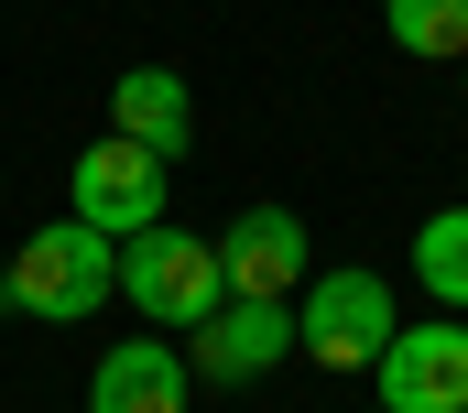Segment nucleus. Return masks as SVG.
<instances>
[{
	"label": "nucleus",
	"mask_w": 468,
	"mask_h": 413,
	"mask_svg": "<svg viewBox=\"0 0 468 413\" xmlns=\"http://www.w3.org/2000/svg\"><path fill=\"white\" fill-rule=\"evenodd\" d=\"M120 294L153 315V326H207L218 315V239H197V228H142V239H120Z\"/></svg>",
	"instance_id": "obj_3"
},
{
	"label": "nucleus",
	"mask_w": 468,
	"mask_h": 413,
	"mask_svg": "<svg viewBox=\"0 0 468 413\" xmlns=\"http://www.w3.org/2000/svg\"><path fill=\"white\" fill-rule=\"evenodd\" d=\"M66 217L77 228H99V239H142V228H164V164L142 153V142H88L77 164H66Z\"/></svg>",
	"instance_id": "obj_4"
},
{
	"label": "nucleus",
	"mask_w": 468,
	"mask_h": 413,
	"mask_svg": "<svg viewBox=\"0 0 468 413\" xmlns=\"http://www.w3.org/2000/svg\"><path fill=\"white\" fill-rule=\"evenodd\" d=\"M414 283H425L436 305L468 315V206H436V217L414 228Z\"/></svg>",
	"instance_id": "obj_11"
},
{
	"label": "nucleus",
	"mask_w": 468,
	"mask_h": 413,
	"mask_svg": "<svg viewBox=\"0 0 468 413\" xmlns=\"http://www.w3.org/2000/svg\"><path fill=\"white\" fill-rule=\"evenodd\" d=\"M458 66H468V55H458Z\"/></svg>",
	"instance_id": "obj_13"
},
{
	"label": "nucleus",
	"mask_w": 468,
	"mask_h": 413,
	"mask_svg": "<svg viewBox=\"0 0 468 413\" xmlns=\"http://www.w3.org/2000/svg\"><path fill=\"white\" fill-rule=\"evenodd\" d=\"M110 131H120V142H142L153 164H175V153L197 142V99H186V77H175V66H131V77L110 88Z\"/></svg>",
	"instance_id": "obj_9"
},
{
	"label": "nucleus",
	"mask_w": 468,
	"mask_h": 413,
	"mask_svg": "<svg viewBox=\"0 0 468 413\" xmlns=\"http://www.w3.org/2000/svg\"><path fill=\"white\" fill-rule=\"evenodd\" d=\"M0 305H11V261H0Z\"/></svg>",
	"instance_id": "obj_12"
},
{
	"label": "nucleus",
	"mask_w": 468,
	"mask_h": 413,
	"mask_svg": "<svg viewBox=\"0 0 468 413\" xmlns=\"http://www.w3.org/2000/svg\"><path fill=\"white\" fill-rule=\"evenodd\" d=\"M381 33L425 66H458L468 55V0H381Z\"/></svg>",
	"instance_id": "obj_10"
},
{
	"label": "nucleus",
	"mask_w": 468,
	"mask_h": 413,
	"mask_svg": "<svg viewBox=\"0 0 468 413\" xmlns=\"http://www.w3.org/2000/svg\"><path fill=\"white\" fill-rule=\"evenodd\" d=\"M120 294V239L99 228H77V217H55V228H33L22 250H11V305L22 315H99Z\"/></svg>",
	"instance_id": "obj_1"
},
{
	"label": "nucleus",
	"mask_w": 468,
	"mask_h": 413,
	"mask_svg": "<svg viewBox=\"0 0 468 413\" xmlns=\"http://www.w3.org/2000/svg\"><path fill=\"white\" fill-rule=\"evenodd\" d=\"M392 326H403V315H392V283L359 272V261L349 272H316V283L294 294V348H305L316 370H370V359L392 348Z\"/></svg>",
	"instance_id": "obj_2"
},
{
	"label": "nucleus",
	"mask_w": 468,
	"mask_h": 413,
	"mask_svg": "<svg viewBox=\"0 0 468 413\" xmlns=\"http://www.w3.org/2000/svg\"><path fill=\"white\" fill-rule=\"evenodd\" d=\"M305 217L294 206H239L229 239H218V283L229 294H261V305H294V283H305Z\"/></svg>",
	"instance_id": "obj_7"
},
{
	"label": "nucleus",
	"mask_w": 468,
	"mask_h": 413,
	"mask_svg": "<svg viewBox=\"0 0 468 413\" xmlns=\"http://www.w3.org/2000/svg\"><path fill=\"white\" fill-rule=\"evenodd\" d=\"M186 348H164V337H120L110 359H99V381H88V413H186Z\"/></svg>",
	"instance_id": "obj_8"
},
{
	"label": "nucleus",
	"mask_w": 468,
	"mask_h": 413,
	"mask_svg": "<svg viewBox=\"0 0 468 413\" xmlns=\"http://www.w3.org/2000/svg\"><path fill=\"white\" fill-rule=\"evenodd\" d=\"M381 370V413H468V326H392Z\"/></svg>",
	"instance_id": "obj_6"
},
{
	"label": "nucleus",
	"mask_w": 468,
	"mask_h": 413,
	"mask_svg": "<svg viewBox=\"0 0 468 413\" xmlns=\"http://www.w3.org/2000/svg\"><path fill=\"white\" fill-rule=\"evenodd\" d=\"M272 359H294V305H261V294H218L207 326H186V370H207L218 392L261 381Z\"/></svg>",
	"instance_id": "obj_5"
}]
</instances>
